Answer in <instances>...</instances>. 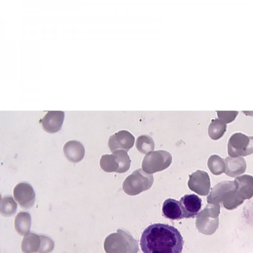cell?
Returning <instances> with one entry per match:
<instances>
[{"instance_id":"obj_11","label":"cell","mask_w":253,"mask_h":253,"mask_svg":"<svg viewBox=\"0 0 253 253\" xmlns=\"http://www.w3.org/2000/svg\"><path fill=\"white\" fill-rule=\"evenodd\" d=\"M134 140V137L130 132L121 130L110 136L108 145L112 153L117 150L127 152L133 146Z\"/></svg>"},{"instance_id":"obj_2","label":"cell","mask_w":253,"mask_h":253,"mask_svg":"<svg viewBox=\"0 0 253 253\" xmlns=\"http://www.w3.org/2000/svg\"><path fill=\"white\" fill-rule=\"evenodd\" d=\"M117 233L108 235L104 243L106 253H137V242L128 232L118 229Z\"/></svg>"},{"instance_id":"obj_4","label":"cell","mask_w":253,"mask_h":253,"mask_svg":"<svg viewBox=\"0 0 253 253\" xmlns=\"http://www.w3.org/2000/svg\"><path fill=\"white\" fill-rule=\"evenodd\" d=\"M153 181L152 174L139 169L135 170L125 179L123 183V189L128 195H136L149 189Z\"/></svg>"},{"instance_id":"obj_6","label":"cell","mask_w":253,"mask_h":253,"mask_svg":"<svg viewBox=\"0 0 253 253\" xmlns=\"http://www.w3.org/2000/svg\"><path fill=\"white\" fill-rule=\"evenodd\" d=\"M171 162L172 156L169 152L157 150L146 154L142 163V168L145 172L151 174L166 169Z\"/></svg>"},{"instance_id":"obj_14","label":"cell","mask_w":253,"mask_h":253,"mask_svg":"<svg viewBox=\"0 0 253 253\" xmlns=\"http://www.w3.org/2000/svg\"><path fill=\"white\" fill-rule=\"evenodd\" d=\"M63 150L66 159L72 163L81 161L84 158L85 153L84 146L77 140L67 142L63 146Z\"/></svg>"},{"instance_id":"obj_13","label":"cell","mask_w":253,"mask_h":253,"mask_svg":"<svg viewBox=\"0 0 253 253\" xmlns=\"http://www.w3.org/2000/svg\"><path fill=\"white\" fill-rule=\"evenodd\" d=\"M64 119L63 111H49L40 120V123L44 130L49 133H53L61 129Z\"/></svg>"},{"instance_id":"obj_3","label":"cell","mask_w":253,"mask_h":253,"mask_svg":"<svg viewBox=\"0 0 253 253\" xmlns=\"http://www.w3.org/2000/svg\"><path fill=\"white\" fill-rule=\"evenodd\" d=\"M207 201L209 204H215L221 200H224L223 205L228 209L229 204H235L236 206L241 204L242 200L237 193L236 188L234 181H226L216 184L207 197Z\"/></svg>"},{"instance_id":"obj_12","label":"cell","mask_w":253,"mask_h":253,"mask_svg":"<svg viewBox=\"0 0 253 253\" xmlns=\"http://www.w3.org/2000/svg\"><path fill=\"white\" fill-rule=\"evenodd\" d=\"M182 211L183 218H194L202 207V200L197 195L186 194L179 201Z\"/></svg>"},{"instance_id":"obj_8","label":"cell","mask_w":253,"mask_h":253,"mask_svg":"<svg viewBox=\"0 0 253 253\" xmlns=\"http://www.w3.org/2000/svg\"><path fill=\"white\" fill-rule=\"evenodd\" d=\"M219 205H208L205 208L198 213L196 219V226L198 231L204 234L211 235L212 234L216 228L214 222V216H215Z\"/></svg>"},{"instance_id":"obj_16","label":"cell","mask_w":253,"mask_h":253,"mask_svg":"<svg viewBox=\"0 0 253 253\" xmlns=\"http://www.w3.org/2000/svg\"><path fill=\"white\" fill-rule=\"evenodd\" d=\"M163 215L171 220H179L183 218V213L179 201L169 198L166 200L162 207Z\"/></svg>"},{"instance_id":"obj_17","label":"cell","mask_w":253,"mask_h":253,"mask_svg":"<svg viewBox=\"0 0 253 253\" xmlns=\"http://www.w3.org/2000/svg\"><path fill=\"white\" fill-rule=\"evenodd\" d=\"M40 235L28 233L24 235L21 245L23 253H37L41 245Z\"/></svg>"},{"instance_id":"obj_21","label":"cell","mask_w":253,"mask_h":253,"mask_svg":"<svg viewBox=\"0 0 253 253\" xmlns=\"http://www.w3.org/2000/svg\"><path fill=\"white\" fill-rule=\"evenodd\" d=\"M226 124L218 120H215L209 125L208 128L209 135L211 139L217 140L222 137L226 131Z\"/></svg>"},{"instance_id":"obj_22","label":"cell","mask_w":253,"mask_h":253,"mask_svg":"<svg viewBox=\"0 0 253 253\" xmlns=\"http://www.w3.org/2000/svg\"><path fill=\"white\" fill-rule=\"evenodd\" d=\"M41 245L37 253H50L54 247L52 240L44 235H40Z\"/></svg>"},{"instance_id":"obj_19","label":"cell","mask_w":253,"mask_h":253,"mask_svg":"<svg viewBox=\"0 0 253 253\" xmlns=\"http://www.w3.org/2000/svg\"><path fill=\"white\" fill-rule=\"evenodd\" d=\"M17 203L12 197L5 196L1 197L0 201V213L4 216L13 215L17 210Z\"/></svg>"},{"instance_id":"obj_1","label":"cell","mask_w":253,"mask_h":253,"mask_svg":"<svg viewBox=\"0 0 253 253\" xmlns=\"http://www.w3.org/2000/svg\"><path fill=\"white\" fill-rule=\"evenodd\" d=\"M184 241L174 227L154 223L143 231L140 245L143 253H181Z\"/></svg>"},{"instance_id":"obj_9","label":"cell","mask_w":253,"mask_h":253,"mask_svg":"<svg viewBox=\"0 0 253 253\" xmlns=\"http://www.w3.org/2000/svg\"><path fill=\"white\" fill-rule=\"evenodd\" d=\"M13 193L15 200L22 209H29L34 205L35 193L29 183L26 182L19 183L14 187Z\"/></svg>"},{"instance_id":"obj_7","label":"cell","mask_w":253,"mask_h":253,"mask_svg":"<svg viewBox=\"0 0 253 253\" xmlns=\"http://www.w3.org/2000/svg\"><path fill=\"white\" fill-rule=\"evenodd\" d=\"M228 148L229 155L233 158L250 155L253 153V137L235 133L229 140Z\"/></svg>"},{"instance_id":"obj_10","label":"cell","mask_w":253,"mask_h":253,"mask_svg":"<svg viewBox=\"0 0 253 253\" xmlns=\"http://www.w3.org/2000/svg\"><path fill=\"white\" fill-rule=\"evenodd\" d=\"M188 186L191 190L198 195H208L211 187L210 178L208 173L204 170H196L189 175Z\"/></svg>"},{"instance_id":"obj_15","label":"cell","mask_w":253,"mask_h":253,"mask_svg":"<svg viewBox=\"0 0 253 253\" xmlns=\"http://www.w3.org/2000/svg\"><path fill=\"white\" fill-rule=\"evenodd\" d=\"M234 183L239 197L244 200L250 199L253 195V177L250 175H243L235 178Z\"/></svg>"},{"instance_id":"obj_5","label":"cell","mask_w":253,"mask_h":253,"mask_svg":"<svg viewBox=\"0 0 253 253\" xmlns=\"http://www.w3.org/2000/svg\"><path fill=\"white\" fill-rule=\"evenodd\" d=\"M130 163L127 152L117 150L112 152V154L102 155L99 164L101 169L105 172L122 173L129 169Z\"/></svg>"},{"instance_id":"obj_20","label":"cell","mask_w":253,"mask_h":253,"mask_svg":"<svg viewBox=\"0 0 253 253\" xmlns=\"http://www.w3.org/2000/svg\"><path fill=\"white\" fill-rule=\"evenodd\" d=\"M135 146L137 149L144 154L153 151L155 148L153 139L147 135H142L138 136L136 139Z\"/></svg>"},{"instance_id":"obj_18","label":"cell","mask_w":253,"mask_h":253,"mask_svg":"<svg viewBox=\"0 0 253 253\" xmlns=\"http://www.w3.org/2000/svg\"><path fill=\"white\" fill-rule=\"evenodd\" d=\"M31 225V217L27 212L21 211L15 216L14 227L17 233L23 236L29 233Z\"/></svg>"},{"instance_id":"obj_23","label":"cell","mask_w":253,"mask_h":253,"mask_svg":"<svg viewBox=\"0 0 253 253\" xmlns=\"http://www.w3.org/2000/svg\"><path fill=\"white\" fill-rule=\"evenodd\" d=\"M220 158L217 155L211 156L208 161V166L209 169L214 174H219L221 171L219 170V163L221 162L222 159L219 161Z\"/></svg>"}]
</instances>
